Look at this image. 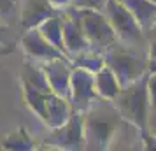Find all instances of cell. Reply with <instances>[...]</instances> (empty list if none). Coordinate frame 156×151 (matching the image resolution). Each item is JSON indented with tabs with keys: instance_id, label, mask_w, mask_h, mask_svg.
I'll list each match as a JSON object with an SVG mask.
<instances>
[{
	"instance_id": "6da1fadb",
	"label": "cell",
	"mask_w": 156,
	"mask_h": 151,
	"mask_svg": "<svg viewBox=\"0 0 156 151\" xmlns=\"http://www.w3.org/2000/svg\"><path fill=\"white\" fill-rule=\"evenodd\" d=\"M121 118L114 102L97 99L83 113V127L88 149H109L116 130L119 128Z\"/></svg>"
},
{
	"instance_id": "7a4b0ae2",
	"label": "cell",
	"mask_w": 156,
	"mask_h": 151,
	"mask_svg": "<svg viewBox=\"0 0 156 151\" xmlns=\"http://www.w3.org/2000/svg\"><path fill=\"white\" fill-rule=\"evenodd\" d=\"M104 63L116 74L121 88L140 79L149 70L147 56L140 53L139 48L126 46L119 41L104 51Z\"/></svg>"
},
{
	"instance_id": "3957f363",
	"label": "cell",
	"mask_w": 156,
	"mask_h": 151,
	"mask_svg": "<svg viewBox=\"0 0 156 151\" xmlns=\"http://www.w3.org/2000/svg\"><path fill=\"white\" fill-rule=\"evenodd\" d=\"M112 102L118 107L123 120L135 125L140 132L147 130L149 111H151V102H149V92H147V74L142 76L140 79H137L132 84L123 86L119 95Z\"/></svg>"
},
{
	"instance_id": "277c9868",
	"label": "cell",
	"mask_w": 156,
	"mask_h": 151,
	"mask_svg": "<svg viewBox=\"0 0 156 151\" xmlns=\"http://www.w3.org/2000/svg\"><path fill=\"white\" fill-rule=\"evenodd\" d=\"M104 14L111 21L114 32L118 35V41L126 46L133 48H142L146 42V34L140 28V25L137 23L133 14L128 11L119 0H107Z\"/></svg>"
},
{
	"instance_id": "5b68a950",
	"label": "cell",
	"mask_w": 156,
	"mask_h": 151,
	"mask_svg": "<svg viewBox=\"0 0 156 151\" xmlns=\"http://www.w3.org/2000/svg\"><path fill=\"white\" fill-rule=\"evenodd\" d=\"M79 20H81L83 32H84L91 49L104 53L105 49H109L111 46L118 42V35L114 32L112 25L102 11L79 9Z\"/></svg>"
},
{
	"instance_id": "8992f818",
	"label": "cell",
	"mask_w": 156,
	"mask_h": 151,
	"mask_svg": "<svg viewBox=\"0 0 156 151\" xmlns=\"http://www.w3.org/2000/svg\"><path fill=\"white\" fill-rule=\"evenodd\" d=\"M46 144H51L58 149H84V127H83V113L72 111L69 120L56 128H51V134L46 137Z\"/></svg>"
},
{
	"instance_id": "52a82bcc",
	"label": "cell",
	"mask_w": 156,
	"mask_h": 151,
	"mask_svg": "<svg viewBox=\"0 0 156 151\" xmlns=\"http://www.w3.org/2000/svg\"><path fill=\"white\" fill-rule=\"evenodd\" d=\"M97 99H98V93H97V88H95V74L86 70V69H81V67L72 69L70 95H69L72 111L84 113Z\"/></svg>"
},
{
	"instance_id": "ba28073f",
	"label": "cell",
	"mask_w": 156,
	"mask_h": 151,
	"mask_svg": "<svg viewBox=\"0 0 156 151\" xmlns=\"http://www.w3.org/2000/svg\"><path fill=\"white\" fill-rule=\"evenodd\" d=\"M62 21H63V48L69 60L77 53L90 49V42H88L84 32H83V27H81L79 9L70 5V9L62 13Z\"/></svg>"
},
{
	"instance_id": "9c48e42d",
	"label": "cell",
	"mask_w": 156,
	"mask_h": 151,
	"mask_svg": "<svg viewBox=\"0 0 156 151\" xmlns=\"http://www.w3.org/2000/svg\"><path fill=\"white\" fill-rule=\"evenodd\" d=\"M42 70L48 77L53 93L60 95L69 100L70 95V74H72V67H70V60L69 58H53L48 62H42Z\"/></svg>"
},
{
	"instance_id": "30bf717a",
	"label": "cell",
	"mask_w": 156,
	"mask_h": 151,
	"mask_svg": "<svg viewBox=\"0 0 156 151\" xmlns=\"http://www.w3.org/2000/svg\"><path fill=\"white\" fill-rule=\"evenodd\" d=\"M21 46L27 56L34 62H48L53 58H67L60 49H56L51 42H48L39 28H30L21 37Z\"/></svg>"
},
{
	"instance_id": "8fae6325",
	"label": "cell",
	"mask_w": 156,
	"mask_h": 151,
	"mask_svg": "<svg viewBox=\"0 0 156 151\" xmlns=\"http://www.w3.org/2000/svg\"><path fill=\"white\" fill-rule=\"evenodd\" d=\"M58 14V9L53 7L49 0H27L20 11V21L25 30L37 28L48 18Z\"/></svg>"
},
{
	"instance_id": "7c38bea8",
	"label": "cell",
	"mask_w": 156,
	"mask_h": 151,
	"mask_svg": "<svg viewBox=\"0 0 156 151\" xmlns=\"http://www.w3.org/2000/svg\"><path fill=\"white\" fill-rule=\"evenodd\" d=\"M72 114V106L70 102L60 97L56 93H49L48 100H46V109H44L42 121L49 127V128H56L60 125H63L69 116Z\"/></svg>"
},
{
	"instance_id": "4fadbf2b",
	"label": "cell",
	"mask_w": 156,
	"mask_h": 151,
	"mask_svg": "<svg viewBox=\"0 0 156 151\" xmlns=\"http://www.w3.org/2000/svg\"><path fill=\"white\" fill-rule=\"evenodd\" d=\"M121 4L133 14L137 23L140 25V28L146 32L156 27V4L151 0H119Z\"/></svg>"
},
{
	"instance_id": "5bb4252c",
	"label": "cell",
	"mask_w": 156,
	"mask_h": 151,
	"mask_svg": "<svg viewBox=\"0 0 156 151\" xmlns=\"http://www.w3.org/2000/svg\"><path fill=\"white\" fill-rule=\"evenodd\" d=\"M95 88H97V93L100 99H105L111 102L121 92V84L116 77V74L107 65H104L98 72H95Z\"/></svg>"
},
{
	"instance_id": "9a60e30c",
	"label": "cell",
	"mask_w": 156,
	"mask_h": 151,
	"mask_svg": "<svg viewBox=\"0 0 156 151\" xmlns=\"http://www.w3.org/2000/svg\"><path fill=\"white\" fill-rule=\"evenodd\" d=\"M39 32L44 35V39L51 42L56 49H60L65 55V48H63V21H62V14H55L48 18L44 23H41L39 27ZM67 56V55H65ZM69 58V56H67Z\"/></svg>"
},
{
	"instance_id": "2e32d148",
	"label": "cell",
	"mask_w": 156,
	"mask_h": 151,
	"mask_svg": "<svg viewBox=\"0 0 156 151\" xmlns=\"http://www.w3.org/2000/svg\"><path fill=\"white\" fill-rule=\"evenodd\" d=\"M70 63L74 67H81V69H86L90 72H98L102 67H104V53H100L97 49H86L83 53H77L70 58Z\"/></svg>"
},
{
	"instance_id": "e0dca14e",
	"label": "cell",
	"mask_w": 156,
	"mask_h": 151,
	"mask_svg": "<svg viewBox=\"0 0 156 151\" xmlns=\"http://www.w3.org/2000/svg\"><path fill=\"white\" fill-rule=\"evenodd\" d=\"M4 148H7V149H32L34 148V142H32V139L28 137L27 134V130L25 128H20L16 130L14 134H11V135L4 141Z\"/></svg>"
},
{
	"instance_id": "ac0fdd59",
	"label": "cell",
	"mask_w": 156,
	"mask_h": 151,
	"mask_svg": "<svg viewBox=\"0 0 156 151\" xmlns=\"http://www.w3.org/2000/svg\"><path fill=\"white\" fill-rule=\"evenodd\" d=\"M20 4L21 0H0V21L4 25H9L20 18Z\"/></svg>"
},
{
	"instance_id": "d6986e66",
	"label": "cell",
	"mask_w": 156,
	"mask_h": 151,
	"mask_svg": "<svg viewBox=\"0 0 156 151\" xmlns=\"http://www.w3.org/2000/svg\"><path fill=\"white\" fill-rule=\"evenodd\" d=\"M107 0H72L70 5L76 9H95V11H104Z\"/></svg>"
},
{
	"instance_id": "ffe728a7",
	"label": "cell",
	"mask_w": 156,
	"mask_h": 151,
	"mask_svg": "<svg viewBox=\"0 0 156 151\" xmlns=\"http://www.w3.org/2000/svg\"><path fill=\"white\" fill-rule=\"evenodd\" d=\"M147 92H149V102L151 109H156V72L147 74Z\"/></svg>"
},
{
	"instance_id": "44dd1931",
	"label": "cell",
	"mask_w": 156,
	"mask_h": 151,
	"mask_svg": "<svg viewBox=\"0 0 156 151\" xmlns=\"http://www.w3.org/2000/svg\"><path fill=\"white\" fill-rule=\"evenodd\" d=\"M147 130L156 135V113L153 111V114H149V120H147Z\"/></svg>"
},
{
	"instance_id": "7402d4cb",
	"label": "cell",
	"mask_w": 156,
	"mask_h": 151,
	"mask_svg": "<svg viewBox=\"0 0 156 151\" xmlns=\"http://www.w3.org/2000/svg\"><path fill=\"white\" fill-rule=\"evenodd\" d=\"M49 2L53 4V7H56V9H65L67 5H70L72 0H49Z\"/></svg>"
},
{
	"instance_id": "603a6c76",
	"label": "cell",
	"mask_w": 156,
	"mask_h": 151,
	"mask_svg": "<svg viewBox=\"0 0 156 151\" xmlns=\"http://www.w3.org/2000/svg\"><path fill=\"white\" fill-rule=\"evenodd\" d=\"M5 32H7V28H5V25H4V23L0 21V42H2L4 39H5Z\"/></svg>"
},
{
	"instance_id": "cb8c5ba5",
	"label": "cell",
	"mask_w": 156,
	"mask_h": 151,
	"mask_svg": "<svg viewBox=\"0 0 156 151\" xmlns=\"http://www.w3.org/2000/svg\"><path fill=\"white\" fill-rule=\"evenodd\" d=\"M149 72H156V60H149Z\"/></svg>"
},
{
	"instance_id": "d4e9b609",
	"label": "cell",
	"mask_w": 156,
	"mask_h": 151,
	"mask_svg": "<svg viewBox=\"0 0 156 151\" xmlns=\"http://www.w3.org/2000/svg\"><path fill=\"white\" fill-rule=\"evenodd\" d=\"M151 2H154V4H156V0H151Z\"/></svg>"
},
{
	"instance_id": "484cf974",
	"label": "cell",
	"mask_w": 156,
	"mask_h": 151,
	"mask_svg": "<svg viewBox=\"0 0 156 151\" xmlns=\"http://www.w3.org/2000/svg\"><path fill=\"white\" fill-rule=\"evenodd\" d=\"M154 113H156V109H154Z\"/></svg>"
}]
</instances>
